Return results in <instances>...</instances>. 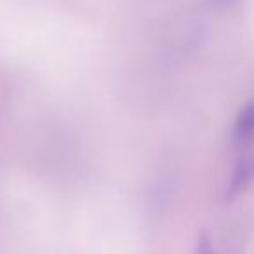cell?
Masks as SVG:
<instances>
[{"instance_id":"cell-1","label":"cell","mask_w":254,"mask_h":254,"mask_svg":"<svg viewBox=\"0 0 254 254\" xmlns=\"http://www.w3.org/2000/svg\"><path fill=\"white\" fill-rule=\"evenodd\" d=\"M254 183V157H247L242 159L233 169L230 181L226 185L225 190V200L232 202L237 197L244 193L246 190H249Z\"/></svg>"},{"instance_id":"cell-2","label":"cell","mask_w":254,"mask_h":254,"mask_svg":"<svg viewBox=\"0 0 254 254\" xmlns=\"http://www.w3.org/2000/svg\"><path fill=\"white\" fill-rule=\"evenodd\" d=\"M254 138V103H247L233 122V141L244 145Z\"/></svg>"},{"instance_id":"cell-3","label":"cell","mask_w":254,"mask_h":254,"mask_svg":"<svg viewBox=\"0 0 254 254\" xmlns=\"http://www.w3.org/2000/svg\"><path fill=\"white\" fill-rule=\"evenodd\" d=\"M193 254H216L212 242L209 239L207 233H200L197 239V246H195V253Z\"/></svg>"},{"instance_id":"cell-4","label":"cell","mask_w":254,"mask_h":254,"mask_svg":"<svg viewBox=\"0 0 254 254\" xmlns=\"http://www.w3.org/2000/svg\"><path fill=\"white\" fill-rule=\"evenodd\" d=\"M239 2L240 0H209L211 7L219 9V11H223V9H232L233 5H237Z\"/></svg>"}]
</instances>
